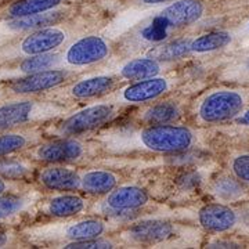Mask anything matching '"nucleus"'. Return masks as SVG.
<instances>
[{
	"label": "nucleus",
	"mask_w": 249,
	"mask_h": 249,
	"mask_svg": "<svg viewBox=\"0 0 249 249\" xmlns=\"http://www.w3.org/2000/svg\"><path fill=\"white\" fill-rule=\"evenodd\" d=\"M14 235L13 232L7 231V230H0V248H6L13 244Z\"/></svg>",
	"instance_id": "obj_35"
},
{
	"label": "nucleus",
	"mask_w": 249,
	"mask_h": 249,
	"mask_svg": "<svg viewBox=\"0 0 249 249\" xmlns=\"http://www.w3.org/2000/svg\"><path fill=\"white\" fill-rule=\"evenodd\" d=\"M249 91L219 88L204 93L193 103L191 114L198 124H216L232 121L248 107Z\"/></svg>",
	"instance_id": "obj_4"
},
{
	"label": "nucleus",
	"mask_w": 249,
	"mask_h": 249,
	"mask_svg": "<svg viewBox=\"0 0 249 249\" xmlns=\"http://www.w3.org/2000/svg\"><path fill=\"white\" fill-rule=\"evenodd\" d=\"M234 121H237L238 124H244V126H248L249 127V107H247L242 112H241L240 115L235 116L234 118Z\"/></svg>",
	"instance_id": "obj_36"
},
{
	"label": "nucleus",
	"mask_w": 249,
	"mask_h": 249,
	"mask_svg": "<svg viewBox=\"0 0 249 249\" xmlns=\"http://www.w3.org/2000/svg\"><path fill=\"white\" fill-rule=\"evenodd\" d=\"M93 140L104 151L115 155L136 152L178 154L196 145V133L184 124H142L103 130Z\"/></svg>",
	"instance_id": "obj_1"
},
{
	"label": "nucleus",
	"mask_w": 249,
	"mask_h": 249,
	"mask_svg": "<svg viewBox=\"0 0 249 249\" xmlns=\"http://www.w3.org/2000/svg\"><path fill=\"white\" fill-rule=\"evenodd\" d=\"M62 18H64L62 11L57 9L47 11V13H42V14H36V16L3 18L0 21V47L16 40L21 36L27 35L35 29L60 24Z\"/></svg>",
	"instance_id": "obj_12"
},
{
	"label": "nucleus",
	"mask_w": 249,
	"mask_h": 249,
	"mask_svg": "<svg viewBox=\"0 0 249 249\" xmlns=\"http://www.w3.org/2000/svg\"><path fill=\"white\" fill-rule=\"evenodd\" d=\"M116 244L112 240H108L104 237L98 238H90V240L73 241L61 245V248L65 249H104V248H115Z\"/></svg>",
	"instance_id": "obj_32"
},
{
	"label": "nucleus",
	"mask_w": 249,
	"mask_h": 249,
	"mask_svg": "<svg viewBox=\"0 0 249 249\" xmlns=\"http://www.w3.org/2000/svg\"><path fill=\"white\" fill-rule=\"evenodd\" d=\"M89 201L85 196L75 194V191L70 193H57L47 198H40L36 209L45 216L53 219H70L78 217L86 212Z\"/></svg>",
	"instance_id": "obj_14"
},
{
	"label": "nucleus",
	"mask_w": 249,
	"mask_h": 249,
	"mask_svg": "<svg viewBox=\"0 0 249 249\" xmlns=\"http://www.w3.org/2000/svg\"><path fill=\"white\" fill-rule=\"evenodd\" d=\"M231 170L240 181L249 184V154H241L232 158Z\"/></svg>",
	"instance_id": "obj_33"
},
{
	"label": "nucleus",
	"mask_w": 249,
	"mask_h": 249,
	"mask_svg": "<svg viewBox=\"0 0 249 249\" xmlns=\"http://www.w3.org/2000/svg\"><path fill=\"white\" fill-rule=\"evenodd\" d=\"M199 226L209 232H227L238 223V214L224 204H208L198 211Z\"/></svg>",
	"instance_id": "obj_19"
},
{
	"label": "nucleus",
	"mask_w": 249,
	"mask_h": 249,
	"mask_svg": "<svg viewBox=\"0 0 249 249\" xmlns=\"http://www.w3.org/2000/svg\"><path fill=\"white\" fill-rule=\"evenodd\" d=\"M36 181L43 190L70 193L80 190V172L65 163H49L36 170Z\"/></svg>",
	"instance_id": "obj_13"
},
{
	"label": "nucleus",
	"mask_w": 249,
	"mask_h": 249,
	"mask_svg": "<svg viewBox=\"0 0 249 249\" xmlns=\"http://www.w3.org/2000/svg\"><path fill=\"white\" fill-rule=\"evenodd\" d=\"M175 86L176 79L160 75L148 79L130 82L124 88L114 90L109 96H107V100L121 107L144 106L165 97L175 89Z\"/></svg>",
	"instance_id": "obj_9"
},
{
	"label": "nucleus",
	"mask_w": 249,
	"mask_h": 249,
	"mask_svg": "<svg viewBox=\"0 0 249 249\" xmlns=\"http://www.w3.org/2000/svg\"><path fill=\"white\" fill-rule=\"evenodd\" d=\"M109 230V224L98 217L82 219H55L42 226H32L24 230V235L34 244H53L61 247L73 241L90 240L104 237Z\"/></svg>",
	"instance_id": "obj_2"
},
{
	"label": "nucleus",
	"mask_w": 249,
	"mask_h": 249,
	"mask_svg": "<svg viewBox=\"0 0 249 249\" xmlns=\"http://www.w3.org/2000/svg\"><path fill=\"white\" fill-rule=\"evenodd\" d=\"M121 106L111 101H101L62 116L61 121L54 126L50 134L55 137H79L91 133L111 124L119 115Z\"/></svg>",
	"instance_id": "obj_6"
},
{
	"label": "nucleus",
	"mask_w": 249,
	"mask_h": 249,
	"mask_svg": "<svg viewBox=\"0 0 249 249\" xmlns=\"http://www.w3.org/2000/svg\"><path fill=\"white\" fill-rule=\"evenodd\" d=\"M119 175L108 169H90L80 172V191L90 196H106L118 187Z\"/></svg>",
	"instance_id": "obj_23"
},
{
	"label": "nucleus",
	"mask_w": 249,
	"mask_h": 249,
	"mask_svg": "<svg viewBox=\"0 0 249 249\" xmlns=\"http://www.w3.org/2000/svg\"><path fill=\"white\" fill-rule=\"evenodd\" d=\"M212 194L223 202H235L244 196V187L241 186L237 178L226 176L214 180L212 184Z\"/></svg>",
	"instance_id": "obj_30"
},
{
	"label": "nucleus",
	"mask_w": 249,
	"mask_h": 249,
	"mask_svg": "<svg viewBox=\"0 0 249 249\" xmlns=\"http://www.w3.org/2000/svg\"><path fill=\"white\" fill-rule=\"evenodd\" d=\"M248 31H249V22H248Z\"/></svg>",
	"instance_id": "obj_38"
},
{
	"label": "nucleus",
	"mask_w": 249,
	"mask_h": 249,
	"mask_svg": "<svg viewBox=\"0 0 249 249\" xmlns=\"http://www.w3.org/2000/svg\"><path fill=\"white\" fill-rule=\"evenodd\" d=\"M166 70V64L160 61L150 55L137 57L127 60L121 64L114 75L124 82H137V80L148 79L154 76H160Z\"/></svg>",
	"instance_id": "obj_20"
},
{
	"label": "nucleus",
	"mask_w": 249,
	"mask_h": 249,
	"mask_svg": "<svg viewBox=\"0 0 249 249\" xmlns=\"http://www.w3.org/2000/svg\"><path fill=\"white\" fill-rule=\"evenodd\" d=\"M232 39L234 36L229 31H212V32L196 36L194 39H191L190 52L191 54H196V55L214 53L231 45Z\"/></svg>",
	"instance_id": "obj_25"
},
{
	"label": "nucleus",
	"mask_w": 249,
	"mask_h": 249,
	"mask_svg": "<svg viewBox=\"0 0 249 249\" xmlns=\"http://www.w3.org/2000/svg\"><path fill=\"white\" fill-rule=\"evenodd\" d=\"M70 109L53 100L19 97L0 103V132L60 119Z\"/></svg>",
	"instance_id": "obj_3"
},
{
	"label": "nucleus",
	"mask_w": 249,
	"mask_h": 249,
	"mask_svg": "<svg viewBox=\"0 0 249 249\" xmlns=\"http://www.w3.org/2000/svg\"><path fill=\"white\" fill-rule=\"evenodd\" d=\"M42 193L37 190L10 191L0 196V226L18 220L36 209Z\"/></svg>",
	"instance_id": "obj_16"
},
{
	"label": "nucleus",
	"mask_w": 249,
	"mask_h": 249,
	"mask_svg": "<svg viewBox=\"0 0 249 249\" xmlns=\"http://www.w3.org/2000/svg\"><path fill=\"white\" fill-rule=\"evenodd\" d=\"M60 62H61V52L60 50L52 52V53L32 55V57H28V58L10 64L9 78L22 76V75L35 73V72L52 70V68H60Z\"/></svg>",
	"instance_id": "obj_24"
},
{
	"label": "nucleus",
	"mask_w": 249,
	"mask_h": 249,
	"mask_svg": "<svg viewBox=\"0 0 249 249\" xmlns=\"http://www.w3.org/2000/svg\"><path fill=\"white\" fill-rule=\"evenodd\" d=\"M172 32H173V28L170 27L169 22L160 14H158L157 17L152 18L150 24L142 28V31L139 34V39L145 45L157 46L168 40Z\"/></svg>",
	"instance_id": "obj_29"
},
{
	"label": "nucleus",
	"mask_w": 249,
	"mask_h": 249,
	"mask_svg": "<svg viewBox=\"0 0 249 249\" xmlns=\"http://www.w3.org/2000/svg\"><path fill=\"white\" fill-rule=\"evenodd\" d=\"M176 227L165 220H145L133 224L122 232V238L137 245H158L170 240Z\"/></svg>",
	"instance_id": "obj_17"
},
{
	"label": "nucleus",
	"mask_w": 249,
	"mask_h": 249,
	"mask_svg": "<svg viewBox=\"0 0 249 249\" xmlns=\"http://www.w3.org/2000/svg\"><path fill=\"white\" fill-rule=\"evenodd\" d=\"M150 202L147 191L139 186H121L106 194L103 211L109 214H124L139 211Z\"/></svg>",
	"instance_id": "obj_15"
},
{
	"label": "nucleus",
	"mask_w": 249,
	"mask_h": 249,
	"mask_svg": "<svg viewBox=\"0 0 249 249\" xmlns=\"http://www.w3.org/2000/svg\"><path fill=\"white\" fill-rule=\"evenodd\" d=\"M19 181H14V180H9V178H4L0 176V196L4 194V193H10V191H16L19 190Z\"/></svg>",
	"instance_id": "obj_34"
},
{
	"label": "nucleus",
	"mask_w": 249,
	"mask_h": 249,
	"mask_svg": "<svg viewBox=\"0 0 249 249\" xmlns=\"http://www.w3.org/2000/svg\"><path fill=\"white\" fill-rule=\"evenodd\" d=\"M31 158H17L14 155L0 158V176L14 181H21L36 173Z\"/></svg>",
	"instance_id": "obj_27"
},
{
	"label": "nucleus",
	"mask_w": 249,
	"mask_h": 249,
	"mask_svg": "<svg viewBox=\"0 0 249 249\" xmlns=\"http://www.w3.org/2000/svg\"><path fill=\"white\" fill-rule=\"evenodd\" d=\"M25 152L28 158L37 163L72 165L88 157L89 145L79 137H55L52 140H42Z\"/></svg>",
	"instance_id": "obj_8"
},
{
	"label": "nucleus",
	"mask_w": 249,
	"mask_h": 249,
	"mask_svg": "<svg viewBox=\"0 0 249 249\" xmlns=\"http://www.w3.org/2000/svg\"><path fill=\"white\" fill-rule=\"evenodd\" d=\"M144 4H160V3H166V1H172V0H142Z\"/></svg>",
	"instance_id": "obj_37"
},
{
	"label": "nucleus",
	"mask_w": 249,
	"mask_h": 249,
	"mask_svg": "<svg viewBox=\"0 0 249 249\" xmlns=\"http://www.w3.org/2000/svg\"><path fill=\"white\" fill-rule=\"evenodd\" d=\"M43 130L36 124L34 127H19L0 132V158L28 151L31 147L42 142Z\"/></svg>",
	"instance_id": "obj_18"
},
{
	"label": "nucleus",
	"mask_w": 249,
	"mask_h": 249,
	"mask_svg": "<svg viewBox=\"0 0 249 249\" xmlns=\"http://www.w3.org/2000/svg\"><path fill=\"white\" fill-rule=\"evenodd\" d=\"M223 78L230 80H240V82L249 80V54L231 62L223 72Z\"/></svg>",
	"instance_id": "obj_31"
},
{
	"label": "nucleus",
	"mask_w": 249,
	"mask_h": 249,
	"mask_svg": "<svg viewBox=\"0 0 249 249\" xmlns=\"http://www.w3.org/2000/svg\"><path fill=\"white\" fill-rule=\"evenodd\" d=\"M204 4L199 0H175L160 14L175 31L196 24L204 16Z\"/></svg>",
	"instance_id": "obj_21"
},
{
	"label": "nucleus",
	"mask_w": 249,
	"mask_h": 249,
	"mask_svg": "<svg viewBox=\"0 0 249 249\" xmlns=\"http://www.w3.org/2000/svg\"><path fill=\"white\" fill-rule=\"evenodd\" d=\"M111 55V45L106 37L98 35L82 36L61 52L60 68L79 70L106 61Z\"/></svg>",
	"instance_id": "obj_10"
},
{
	"label": "nucleus",
	"mask_w": 249,
	"mask_h": 249,
	"mask_svg": "<svg viewBox=\"0 0 249 249\" xmlns=\"http://www.w3.org/2000/svg\"><path fill=\"white\" fill-rule=\"evenodd\" d=\"M183 115L180 104L170 100H157L154 104L139 111L136 119L145 124H176Z\"/></svg>",
	"instance_id": "obj_22"
},
{
	"label": "nucleus",
	"mask_w": 249,
	"mask_h": 249,
	"mask_svg": "<svg viewBox=\"0 0 249 249\" xmlns=\"http://www.w3.org/2000/svg\"><path fill=\"white\" fill-rule=\"evenodd\" d=\"M121 79L116 75H89L82 79L68 83L57 96L58 98H70L73 101H89L94 98H103L109 96L116 90Z\"/></svg>",
	"instance_id": "obj_11"
},
{
	"label": "nucleus",
	"mask_w": 249,
	"mask_h": 249,
	"mask_svg": "<svg viewBox=\"0 0 249 249\" xmlns=\"http://www.w3.org/2000/svg\"><path fill=\"white\" fill-rule=\"evenodd\" d=\"M70 32L60 24L39 28L0 47V67L37 54L60 50L70 40Z\"/></svg>",
	"instance_id": "obj_5"
},
{
	"label": "nucleus",
	"mask_w": 249,
	"mask_h": 249,
	"mask_svg": "<svg viewBox=\"0 0 249 249\" xmlns=\"http://www.w3.org/2000/svg\"><path fill=\"white\" fill-rule=\"evenodd\" d=\"M190 40L191 39H178L173 42L160 43L157 46H152L148 50L150 57H154L162 62L173 61L178 58H184L187 54H191L190 52Z\"/></svg>",
	"instance_id": "obj_28"
},
{
	"label": "nucleus",
	"mask_w": 249,
	"mask_h": 249,
	"mask_svg": "<svg viewBox=\"0 0 249 249\" xmlns=\"http://www.w3.org/2000/svg\"><path fill=\"white\" fill-rule=\"evenodd\" d=\"M64 0H16L3 11L4 18L27 17L47 13L60 7Z\"/></svg>",
	"instance_id": "obj_26"
},
{
	"label": "nucleus",
	"mask_w": 249,
	"mask_h": 249,
	"mask_svg": "<svg viewBox=\"0 0 249 249\" xmlns=\"http://www.w3.org/2000/svg\"><path fill=\"white\" fill-rule=\"evenodd\" d=\"M75 75V71L70 68H52L22 76L6 78L0 85V90L14 97H35L50 90L60 89L62 85L70 83Z\"/></svg>",
	"instance_id": "obj_7"
}]
</instances>
